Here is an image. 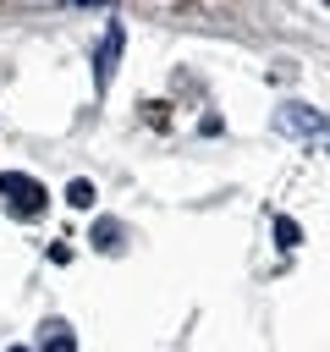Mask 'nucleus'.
Returning a JSON list of instances; mask_svg holds the SVG:
<instances>
[{
  "label": "nucleus",
  "mask_w": 330,
  "mask_h": 352,
  "mask_svg": "<svg viewBox=\"0 0 330 352\" xmlns=\"http://www.w3.org/2000/svg\"><path fill=\"white\" fill-rule=\"evenodd\" d=\"M0 198L11 204V214H16V220H33V214H44V204H50L44 182L22 176V170H0Z\"/></svg>",
  "instance_id": "obj_1"
},
{
  "label": "nucleus",
  "mask_w": 330,
  "mask_h": 352,
  "mask_svg": "<svg viewBox=\"0 0 330 352\" xmlns=\"http://www.w3.org/2000/svg\"><path fill=\"white\" fill-rule=\"evenodd\" d=\"M275 242H280V248H297V220L280 214V220H275Z\"/></svg>",
  "instance_id": "obj_6"
},
{
  "label": "nucleus",
  "mask_w": 330,
  "mask_h": 352,
  "mask_svg": "<svg viewBox=\"0 0 330 352\" xmlns=\"http://www.w3.org/2000/svg\"><path fill=\"white\" fill-rule=\"evenodd\" d=\"M44 352H77V336L66 324H44Z\"/></svg>",
  "instance_id": "obj_4"
},
{
  "label": "nucleus",
  "mask_w": 330,
  "mask_h": 352,
  "mask_svg": "<svg viewBox=\"0 0 330 352\" xmlns=\"http://www.w3.org/2000/svg\"><path fill=\"white\" fill-rule=\"evenodd\" d=\"M72 6H82V0H72Z\"/></svg>",
  "instance_id": "obj_8"
},
{
  "label": "nucleus",
  "mask_w": 330,
  "mask_h": 352,
  "mask_svg": "<svg viewBox=\"0 0 330 352\" xmlns=\"http://www.w3.org/2000/svg\"><path fill=\"white\" fill-rule=\"evenodd\" d=\"M6 352H33V346H6Z\"/></svg>",
  "instance_id": "obj_7"
},
{
  "label": "nucleus",
  "mask_w": 330,
  "mask_h": 352,
  "mask_svg": "<svg viewBox=\"0 0 330 352\" xmlns=\"http://www.w3.org/2000/svg\"><path fill=\"white\" fill-rule=\"evenodd\" d=\"M94 198H99L94 182H72V187H66V204H72V209H94Z\"/></svg>",
  "instance_id": "obj_5"
},
{
  "label": "nucleus",
  "mask_w": 330,
  "mask_h": 352,
  "mask_svg": "<svg viewBox=\"0 0 330 352\" xmlns=\"http://www.w3.org/2000/svg\"><path fill=\"white\" fill-rule=\"evenodd\" d=\"M275 121H280L292 138H319V132H324V116H319V110H308V104H286Z\"/></svg>",
  "instance_id": "obj_3"
},
{
  "label": "nucleus",
  "mask_w": 330,
  "mask_h": 352,
  "mask_svg": "<svg viewBox=\"0 0 330 352\" xmlns=\"http://www.w3.org/2000/svg\"><path fill=\"white\" fill-rule=\"evenodd\" d=\"M121 22H110L104 28V38H99V55H94V82L99 88H110V77H116V60H121Z\"/></svg>",
  "instance_id": "obj_2"
}]
</instances>
